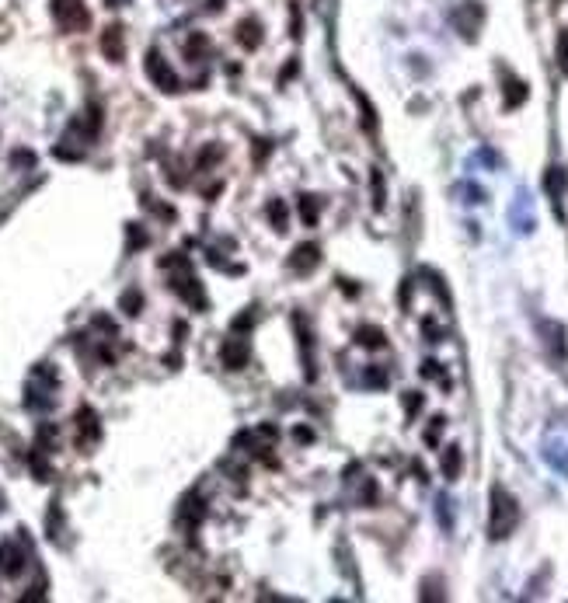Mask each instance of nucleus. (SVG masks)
Listing matches in <instances>:
<instances>
[{"instance_id": "nucleus-1", "label": "nucleus", "mask_w": 568, "mask_h": 603, "mask_svg": "<svg viewBox=\"0 0 568 603\" xmlns=\"http://www.w3.org/2000/svg\"><path fill=\"white\" fill-rule=\"evenodd\" d=\"M52 18L63 32H84L91 25V14L81 0H52Z\"/></svg>"}, {"instance_id": "nucleus-2", "label": "nucleus", "mask_w": 568, "mask_h": 603, "mask_svg": "<svg viewBox=\"0 0 568 603\" xmlns=\"http://www.w3.org/2000/svg\"><path fill=\"white\" fill-rule=\"evenodd\" d=\"M147 77L160 87V91H167V94H171V91H178L182 87V81H178V74L171 70V67H167L164 63V56H160V52L154 49V52H147Z\"/></svg>"}, {"instance_id": "nucleus-3", "label": "nucleus", "mask_w": 568, "mask_h": 603, "mask_svg": "<svg viewBox=\"0 0 568 603\" xmlns=\"http://www.w3.org/2000/svg\"><path fill=\"white\" fill-rule=\"evenodd\" d=\"M516 523V506L505 491H495V513H492V537H505L509 527Z\"/></svg>"}, {"instance_id": "nucleus-4", "label": "nucleus", "mask_w": 568, "mask_h": 603, "mask_svg": "<svg viewBox=\"0 0 568 603\" xmlns=\"http://www.w3.org/2000/svg\"><path fill=\"white\" fill-rule=\"evenodd\" d=\"M21 569H25V551L18 547V540H4L0 544V575L14 579L21 575Z\"/></svg>"}, {"instance_id": "nucleus-5", "label": "nucleus", "mask_w": 568, "mask_h": 603, "mask_svg": "<svg viewBox=\"0 0 568 603\" xmlns=\"http://www.w3.org/2000/svg\"><path fill=\"white\" fill-rule=\"evenodd\" d=\"M101 52L112 60V63H119L123 60V52H126V39H123V28L119 25H112L101 32Z\"/></svg>"}, {"instance_id": "nucleus-6", "label": "nucleus", "mask_w": 568, "mask_h": 603, "mask_svg": "<svg viewBox=\"0 0 568 603\" xmlns=\"http://www.w3.org/2000/svg\"><path fill=\"white\" fill-rule=\"evenodd\" d=\"M77 429H81V447H91L98 436H101L98 415H94L91 408H81V412H77Z\"/></svg>"}, {"instance_id": "nucleus-7", "label": "nucleus", "mask_w": 568, "mask_h": 603, "mask_svg": "<svg viewBox=\"0 0 568 603\" xmlns=\"http://www.w3.org/2000/svg\"><path fill=\"white\" fill-rule=\"evenodd\" d=\"M244 359H248V349H244L241 342H227V346H223V366H227V370H241Z\"/></svg>"}, {"instance_id": "nucleus-8", "label": "nucleus", "mask_w": 568, "mask_h": 603, "mask_svg": "<svg viewBox=\"0 0 568 603\" xmlns=\"http://www.w3.org/2000/svg\"><path fill=\"white\" fill-rule=\"evenodd\" d=\"M32 471H35V478H39V481H49V464H45L39 454H32Z\"/></svg>"}, {"instance_id": "nucleus-9", "label": "nucleus", "mask_w": 568, "mask_h": 603, "mask_svg": "<svg viewBox=\"0 0 568 603\" xmlns=\"http://www.w3.org/2000/svg\"><path fill=\"white\" fill-rule=\"evenodd\" d=\"M202 49H206V39H202V35L196 32V35L189 39V45H185V52H189V56L196 60V56H199V52H202Z\"/></svg>"}, {"instance_id": "nucleus-10", "label": "nucleus", "mask_w": 568, "mask_h": 603, "mask_svg": "<svg viewBox=\"0 0 568 603\" xmlns=\"http://www.w3.org/2000/svg\"><path fill=\"white\" fill-rule=\"evenodd\" d=\"M140 304H143V300H140V293H136V290L123 297V307H126V314H140Z\"/></svg>"}, {"instance_id": "nucleus-11", "label": "nucleus", "mask_w": 568, "mask_h": 603, "mask_svg": "<svg viewBox=\"0 0 568 603\" xmlns=\"http://www.w3.org/2000/svg\"><path fill=\"white\" fill-rule=\"evenodd\" d=\"M457 467H461V454H457V450H453V454H450V457L443 461V471H446V474L453 478V474H457Z\"/></svg>"}, {"instance_id": "nucleus-12", "label": "nucleus", "mask_w": 568, "mask_h": 603, "mask_svg": "<svg viewBox=\"0 0 568 603\" xmlns=\"http://www.w3.org/2000/svg\"><path fill=\"white\" fill-rule=\"evenodd\" d=\"M241 32H244V35H241V39H244V45H258V35H255V21H244V25H241Z\"/></svg>"}]
</instances>
